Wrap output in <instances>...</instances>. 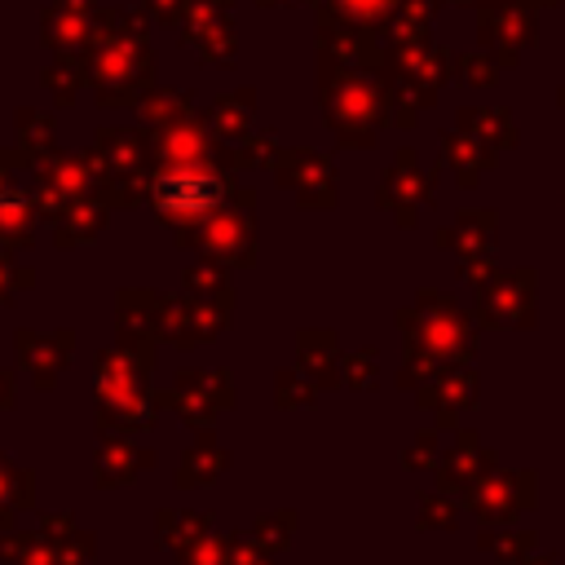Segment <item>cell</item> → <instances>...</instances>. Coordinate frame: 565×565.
I'll return each instance as SVG.
<instances>
[{
	"label": "cell",
	"mask_w": 565,
	"mask_h": 565,
	"mask_svg": "<svg viewBox=\"0 0 565 565\" xmlns=\"http://www.w3.org/2000/svg\"><path fill=\"white\" fill-rule=\"evenodd\" d=\"M221 203V181L203 172H168L154 185V207L163 212H203Z\"/></svg>",
	"instance_id": "obj_1"
}]
</instances>
